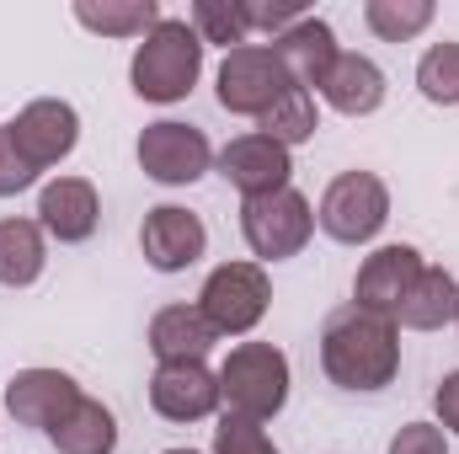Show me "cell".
I'll use <instances>...</instances> for the list:
<instances>
[{"mask_svg": "<svg viewBox=\"0 0 459 454\" xmlns=\"http://www.w3.org/2000/svg\"><path fill=\"white\" fill-rule=\"evenodd\" d=\"M390 220V193L374 171H342L326 193H321V209H316V225L326 230L332 240L342 246H363L374 240Z\"/></svg>", "mask_w": 459, "mask_h": 454, "instance_id": "5b68a950", "label": "cell"}, {"mask_svg": "<svg viewBox=\"0 0 459 454\" xmlns=\"http://www.w3.org/2000/svg\"><path fill=\"white\" fill-rule=\"evenodd\" d=\"M102 220V204H97V188L86 177H59L38 193V225L48 230L54 240L75 246V240H91Z\"/></svg>", "mask_w": 459, "mask_h": 454, "instance_id": "2e32d148", "label": "cell"}, {"mask_svg": "<svg viewBox=\"0 0 459 454\" xmlns=\"http://www.w3.org/2000/svg\"><path fill=\"white\" fill-rule=\"evenodd\" d=\"M455 316H459L455 273H444V267H422L417 284L406 289L401 310H395V327H406V332H438V327H449Z\"/></svg>", "mask_w": 459, "mask_h": 454, "instance_id": "ac0fdd59", "label": "cell"}, {"mask_svg": "<svg viewBox=\"0 0 459 454\" xmlns=\"http://www.w3.org/2000/svg\"><path fill=\"white\" fill-rule=\"evenodd\" d=\"M75 22L91 27V32H102V38H144V32L160 27V5L155 0H102V5L81 0Z\"/></svg>", "mask_w": 459, "mask_h": 454, "instance_id": "7402d4cb", "label": "cell"}, {"mask_svg": "<svg viewBox=\"0 0 459 454\" xmlns=\"http://www.w3.org/2000/svg\"><path fill=\"white\" fill-rule=\"evenodd\" d=\"M262 123V134L267 139H278L283 150L289 144H305V139H316V128H321V118H316V97L310 92H299V86H289L267 113L256 118Z\"/></svg>", "mask_w": 459, "mask_h": 454, "instance_id": "603a6c76", "label": "cell"}, {"mask_svg": "<svg viewBox=\"0 0 459 454\" xmlns=\"http://www.w3.org/2000/svg\"><path fill=\"white\" fill-rule=\"evenodd\" d=\"M455 321H459V316H455Z\"/></svg>", "mask_w": 459, "mask_h": 454, "instance_id": "1f68e13d", "label": "cell"}, {"mask_svg": "<svg viewBox=\"0 0 459 454\" xmlns=\"http://www.w3.org/2000/svg\"><path fill=\"white\" fill-rule=\"evenodd\" d=\"M38 182V171L27 166V155L16 150V139H11V128H0V198H11V193H27Z\"/></svg>", "mask_w": 459, "mask_h": 454, "instance_id": "83f0119b", "label": "cell"}, {"mask_svg": "<svg viewBox=\"0 0 459 454\" xmlns=\"http://www.w3.org/2000/svg\"><path fill=\"white\" fill-rule=\"evenodd\" d=\"M220 177L240 198H267V193H283L289 177H294V161L278 139L267 134H240L220 150Z\"/></svg>", "mask_w": 459, "mask_h": 454, "instance_id": "30bf717a", "label": "cell"}, {"mask_svg": "<svg viewBox=\"0 0 459 454\" xmlns=\"http://www.w3.org/2000/svg\"><path fill=\"white\" fill-rule=\"evenodd\" d=\"M220 332L209 327V316L198 305H166L150 321V353L160 363H204Z\"/></svg>", "mask_w": 459, "mask_h": 454, "instance_id": "e0dca14e", "label": "cell"}, {"mask_svg": "<svg viewBox=\"0 0 459 454\" xmlns=\"http://www.w3.org/2000/svg\"><path fill=\"white\" fill-rule=\"evenodd\" d=\"M198 70H204V38L193 32V22L160 16V27L144 32V43L134 48L128 81L134 97L144 102H182L198 86Z\"/></svg>", "mask_w": 459, "mask_h": 454, "instance_id": "7a4b0ae2", "label": "cell"}, {"mask_svg": "<svg viewBox=\"0 0 459 454\" xmlns=\"http://www.w3.org/2000/svg\"><path fill=\"white\" fill-rule=\"evenodd\" d=\"M214 454H278V444L262 433V423H246V417H220L214 428Z\"/></svg>", "mask_w": 459, "mask_h": 454, "instance_id": "4316f807", "label": "cell"}, {"mask_svg": "<svg viewBox=\"0 0 459 454\" xmlns=\"http://www.w3.org/2000/svg\"><path fill=\"white\" fill-rule=\"evenodd\" d=\"M193 32H198L204 43H225V54L240 48V43L251 38L246 5H240V0H198V5H193Z\"/></svg>", "mask_w": 459, "mask_h": 454, "instance_id": "d4e9b609", "label": "cell"}, {"mask_svg": "<svg viewBox=\"0 0 459 454\" xmlns=\"http://www.w3.org/2000/svg\"><path fill=\"white\" fill-rule=\"evenodd\" d=\"M273 54H278L283 75H289L299 92H310V86L321 92L342 48H337V32H332L321 16H305V22H294L283 38H273Z\"/></svg>", "mask_w": 459, "mask_h": 454, "instance_id": "9a60e30c", "label": "cell"}, {"mask_svg": "<svg viewBox=\"0 0 459 454\" xmlns=\"http://www.w3.org/2000/svg\"><path fill=\"white\" fill-rule=\"evenodd\" d=\"M75 401H81V385H75L65 369H22V374H11V385H5V412H11L22 428H38V433H48Z\"/></svg>", "mask_w": 459, "mask_h": 454, "instance_id": "5bb4252c", "label": "cell"}, {"mask_svg": "<svg viewBox=\"0 0 459 454\" xmlns=\"http://www.w3.org/2000/svg\"><path fill=\"white\" fill-rule=\"evenodd\" d=\"M48 251H43V225L38 220H0V284L27 289L38 284Z\"/></svg>", "mask_w": 459, "mask_h": 454, "instance_id": "44dd1931", "label": "cell"}, {"mask_svg": "<svg viewBox=\"0 0 459 454\" xmlns=\"http://www.w3.org/2000/svg\"><path fill=\"white\" fill-rule=\"evenodd\" d=\"M321 369L342 390H385L401 369V327L358 305L332 310L321 332Z\"/></svg>", "mask_w": 459, "mask_h": 454, "instance_id": "6da1fadb", "label": "cell"}, {"mask_svg": "<svg viewBox=\"0 0 459 454\" xmlns=\"http://www.w3.org/2000/svg\"><path fill=\"white\" fill-rule=\"evenodd\" d=\"M321 97L347 118H368L379 102H385V70L368 59V54H337Z\"/></svg>", "mask_w": 459, "mask_h": 454, "instance_id": "d6986e66", "label": "cell"}, {"mask_svg": "<svg viewBox=\"0 0 459 454\" xmlns=\"http://www.w3.org/2000/svg\"><path fill=\"white\" fill-rule=\"evenodd\" d=\"M240 235H246V246H251L262 262L299 257L305 240L316 235V209H310V198L294 193V188L267 193V198H246V204H240Z\"/></svg>", "mask_w": 459, "mask_h": 454, "instance_id": "277c9868", "label": "cell"}, {"mask_svg": "<svg viewBox=\"0 0 459 454\" xmlns=\"http://www.w3.org/2000/svg\"><path fill=\"white\" fill-rule=\"evenodd\" d=\"M390 454H449V439H444V428H433V423H406V428L390 439Z\"/></svg>", "mask_w": 459, "mask_h": 454, "instance_id": "f1b7e54d", "label": "cell"}, {"mask_svg": "<svg viewBox=\"0 0 459 454\" xmlns=\"http://www.w3.org/2000/svg\"><path fill=\"white\" fill-rule=\"evenodd\" d=\"M139 246H144V262L155 273H182L204 257L209 246V230L193 209H177V204H160L144 214V230H139Z\"/></svg>", "mask_w": 459, "mask_h": 454, "instance_id": "4fadbf2b", "label": "cell"}, {"mask_svg": "<svg viewBox=\"0 0 459 454\" xmlns=\"http://www.w3.org/2000/svg\"><path fill=\"white\" fill-rule=\"evenodd\" d=\"M417 86L428 102L438 108H459V43H433L417 65Z\"/></svg>", "mask_w": 459, "mask_h": 454, "instance_id": "484cf974", "label": "cell"}, {"mask_svg": "<svg viewBox=\"0 0 459 454\" xmlns=\"http://www.w3.org/2000/svg\"><path fill=\"white\" fill-rule=\"evenodd\" d=\"M294 81L283 75L278 54L267 43H240L230 48L225 65H220V108L240 118H262Z\"/></svg>", "mask_w": 459, "mask_h": 454, "instance_id": "52a82bcc", "label": "cell"}, {"mask_svg": "<svg viewBox=\"0 0 459 454\" xmlns=\"http://www.w3.org/2000/svg\"><path fill=\"white\" fill-rule=\"evenodd\" d=\"M150 406L166 423H204L220 412V374L209 363H160L150 380Z\"/></svg>", "mask_w": 459, "mask_h": 454, "instance_id": "7c38bea8", "label": "cell"}, {"mask_svg": "<svg viewBox=\"0 0 459 454\" xmlns=\"http://www.w3.org/2000/svg\"><path fill=\"white\" fill-rule=\"evenodd\" d=\"M267 300H273V284H267L262 262H225V267L209 273V284L198 294V310L209 316V327L220 337H246L267 316Z\"/></svg>", "mask_w": 459, "mask_h": 454, "instance_id": "8992f818", "label": "cell"}, {"mask_svg": "<svg viewBox=\"0 0 459 454\" xmlns=\"http://www.w3.org/2000/svg\"><path fill=\"white\" fill-rule=\"evenodd\" d=\"M48 444L59 454H113L117 450V423L102 401L81 396V401L48 428Z\"/></svg>", "mask_w": 459, "mask_h": 454, "instance_id": "ffe728a7", "label": "cell"}, {"mask_svg": "<svg viewBox=\"0 0 459 454\" xmlns=\"http://www.w3.org/2000/svg\"><path fill=\"white\" fill-rule=\"evenodd\" d=\"M220 401L230 417L267 423L289 401V358L273 342H240L220 363Z\"/></svg>", "mask_w": 459, "mask_h": 454, "instance_id": "3957f363", "label": "cell"}, {"mask_svg": "<svg viewBox=\"0 0 459 454\" xmlns=\"http://www.w3.org/2000/svg\"><path fill=\"white\" fill-rule=\"evenodd\" d=\"M5 128H11V139H16V150L27 155L32 171L59 166V161L75 150V139H81V118H75L70 102H59V97H38V102H27Z\"/></svg>", "mask_w": 459, "mask_h": 454, "instance_id": "9c48e42d", "label": "cell"}, {"mask_svg": "<svg viewBox=\"0 0 459 454\" xmlns=\"http://www.w3.org/2000/svg\"><path fill=\"white\" fill-rule=\"evenodd\" d=\"M363 22L374 27V38L406 43V38H417L433 22V0H368L363 5Z\"/></svg>", "mask_w": 459, "mask_h": 454, "instance_id": "cb8c5ba5", "label": "cell"}, {"mask_svg": "<svg viewBox=\"0 0 459 454\" xmlns=\"http://www.w3.org/2000/svg\"><path fill=\"white\" fill-rule=\"evenodd\" d=\"M139 166L160 188H187V182H198L214 166V150H209V134L204 128L166 118V123H150L139 134Z\"/></svg>", "mask_w": 459, "mask_h": 454, "instance_id": "ba28073f", "label": "cell"}, {"mask_svg": "<svg viewBox=\"0 0 459 454\" xmlns=\"http://www.w3.org/2000/svg\"><path fill=\"white\" fill-rule=\"evenodd\" d=\"M422 267H428V262H422V251H417V246H379V251H374V257H363V267H358L352 305L395 321V310H401V300H406V289L417 284V273H422Z\"/></svg>", "mask_w": 459, "mask_h": 454, "instance_id": "8fae6325", "label": "cell"}, {"mask_svg": "<svg viewBox=\"0 0 459 454\" xmlns=\"http://www.w3.org/2000/svg\"><path fill=\"white\" fill-rule=\"evenodd\" d=\"M433 406H438V423H444V428H455V433H459V369L449 374V380H444V385H438Z\"/></svg>", "mask_w": 459, "mask_h": 454, "instance_id": "f546056e", "label": "cell"}, {"mask_svg": "<svg viewBox=\"0 0 459 454\" xmlns=\"http://www.w3.org/2000/svg\"><path fill=\"white\" fill-rule=\"evenodd\" d=\"M166 454H193V450H166Z\"/></svg>", "mask_w": 459, "mask_h": 454, "instance_id": "4dcf8cb0", "label": "cell"}]
</instances>
